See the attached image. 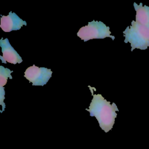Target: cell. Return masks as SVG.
Returning a JSON list of instances; mask_svg holds the SVG:
<instances>
[{"instance_id":"obj_1","label":"cell","mask_w":149,"mask_h":149,"mask_svg":"<svg viewBox=\"0 0 149 149\" xmlns=\"http://www.w3.org/2000/svg\"><path fill=\"white\" fill-rule=\"evenodd\" d=\"M91 116H95L101 129L107 133L113 127L119 109L115 103L107 101L101 94H94L88 108Z\"/></svg>"},{"instance_id":"obj_2","label":"cell","mask_w":149,"mask_h":149,"mask_svg":"<svg viewBox=\"0 0 149 149\" xmlns=\"http://www.w3.org/2000/svg\"><path fill=\"white\" fill-rule=\"evenodd\" d=\"M123 33L125 43L130 42L131 51L135 48L146 49L149 47V27L132 20L130 26H127Z\"/></svg>"},{"instance_id":"obj_3","label":"cell","mask_w":149,"mask_h":149,"mask_svg":"<svg viewBox=\"0 0 149 149\" xmlns=\"http://www.w3.org/2000/svg\"><path fill=\"white\" fill-rule=\"evenodd\" d=\"M77 35L84 42L91 39H100L106 37H110L113 40L115 39V37L111 35L109 27L107 26L102 22L95 20L88 22L87 26L81 27Z\"/></svg>"},{"instance_id":"obj_4","label":"cell","mask_w":149,"mask_h":149,"mask_svg":"<svg viewBox=\"0 0 149 149\" xmlns=\"http://www.w3.org/2000/svg\"><path fill=\"white\" fill-rule=\"evenodd\" d=\"M52 73L50 69L39 68L33 65L26 69L24 76L33 86H44L51 77Z\"/></svg>"},{"instance_id":"obj_5","label":"cell","mask_w":149,"mask_h":149,"mask_svg":"<svg viewBox=\"0 0 149 149\" xmlns=\"http://www.w3.org/2000/svg\"><path fill=\"white\" fill-rule=\"evenodd\" d=\"M0 45L2 48L3 55L0 56L2 63L9 62L12 64L20 63L22 62V59L16 50L12 47L8 38L0 40Z\"/></svg>"},{"instance_id":"obj_6","label":"cell","mask_w":149,"mask_h":149,"mask_svg":"<svg viewBox=\"0 0 149 149\" xmlns=\"http://www.w3.org/2000/svg\"><path fill=\"white\" fill-rule=\"evenodd\" d=\"M23 25H27L26 22L21 19L15 13L10 12L8 16H1L0 27L5 32L19 30Z\"/></svg>"},{"instance_id":"obj_7","label":"cell","mask_w":149,"mask_h":149,"mask_svg":"<svg viewBox=\"0 0 149 149\" xmlns=\"http://www.w3.org/2000/svg\"><path fill=\"white\" fill-rule=\"evenodd\" d=\"M133 6L136 12V22L149 27V6L147 5L143 6L142 3L137 5L135 2H134Z\"/></svg>"},{"instance_id":"obj_8","label":"cell","mask_w":149,"mask_h":149,"mask_svg":"<svg viewBox=\"0 0 149 149\" xmlns=\"http://www.w3.org/2000/svg\"><path fill=\"white\" fill-rule=\"evenodd\" d=\"M12 72V70L0 66V87H3L6 84L8 77L12 79L10 75V73Z\"/></svg>"},{"instance_id":"obj_9","label":"cell","mask_w":149,"mask_h":149,"mask_svg":"<svg viewBox=\"0 0 149 149\" xmlns=\"http://www.w3.org/2000/svg\"><path fill=\"white\" fill-rule=\"evenodd\" d=\"M5 90L3 87H0V105L2 107V112L4 111L5 108V104L3 102V100L5 99Z\"/></svg>"}]
</instances>
